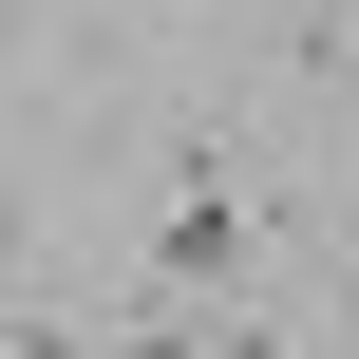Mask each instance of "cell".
<instances>
[{
    "mask_svg": "<svg viewBox=\"0 0 359 359\" xmlns=\"http://www.w3.org/2000/svg\"><path fill=\"white\" fill-rule=\"evenodd\" d=\"M246 265H265V227H246V189H208V170H189V189L151 208V284H246Z\"/></svg>",
    "mask_w": 359,
    "mask_h": 359,
    "instance_id": "cell-1",
    "label": "cell"
}]
</instances>
